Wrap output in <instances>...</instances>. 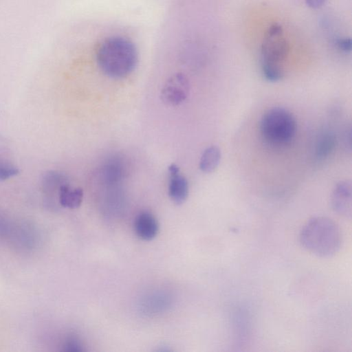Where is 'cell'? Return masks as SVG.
<instances>
[{
    "mask_svg": "<svg viewBox=\"0 0 352 352\" xmlns=\"http://www.w3.org/2000/svg\"><path fill=\"white\" fill-rule=\"evenodd\" d=\"M220 160L221 151L219 147L210 146L204 150L201 156L199 168L204 173H211L217 168Z\"/></svg>",
    "mask_w": 352,
    "mask_h": 352,
    "instance_id": "30bf717a",
    "label": "cell"
},
{
    "mask_svg": "<svg viewBox=\"0 0 352 352\" xmlns=\"http://www.w3.org/2000/svg\"><path fill=\"white\" fill-rule=\"evenodd\" d=\"M96 59L104 74L111 78H122L135 68L138 52L130 40L122 36H113L100 45Z\"/></svg>",
    "mask_w": 352,
    "mask_h": 352,
    "instance_id": "7a4b0ae2",
    "label": "cell"
},
{
    "mask_svg": "<svg viewBox=\"0 0 352 352\" xmlns=\"http://www.w3.org/2000/svg\"><path fill=\"white\" fill-rule=\"evenodd\" d=\"M126 171L123 161L118 157L109 160L104 166L103 176L106 182L115 183L120 181Z\"/></svg>",
    "mask_w": 352,
    "mask_h": 352,
    "instance_id": "8fae6325",
    "label": "cell"
},
{
    "mask_svg": "<svg viewBox=\"0 0 352 352\" xmlns=\"http://www.w3.org/2000/svg\"><path fill=\"white\" fill-rule=\"evenodd\" d=\"M19 173V169L10 164L0 162V179H6Z\"/></svg>",
    "mask_w": 352,
    "mask_h": 352,
    "instance_id": "4fadbf2b",
    "label": "cell"
},
{
    "mask_svg": "<svg viewBox=\"0 0 352 352\" xmlns=\"http://www.w3.org/2000/svg\"><path fill=\"white\" fill-rule=\"evenodd\" d=\"M134 230L136 235L142 240L150 241L154 239L159 231L156 218L148 212H142L135 218Z\"/></svg>",
    "mask_w": 352,
    "mask_h": 352,
    "instance_id": "ba28073f",
    "label": "cell"
},
{
    "mask_svg": "<svg viewBox=\"0 0 352 352\" xmlns=\"http://www.w3.org/2000/svg\"><path fill=\"white\" fill-rule=\"evenodd\" d=\"M326 0H305L307 6L313 9H317L323 6Z\"/></svg>",
    "mask_w": 352,
    "mask_h": 352,
    "instance_id": "2e32d148",
    "label": "cell"
},
{
    "mask_svg": "<svg viewBox=\"0 0 352 352\" xmlns=\"http://www.w3.org/2000/svg\"><path fill=\"white\" fill-rule=\"evenodd\" d=\"M296 131V122L287 109L274 107L261 117L260 132L265 141L272 145H285L291 142Z\"/></svg>",
    "mask_w": 352,
    "mask_h": 352,
    "instance_id": "3957f363",
    "label": "cell"
},
{
    "mask_svg": "<svg viewBox=\"0 0 352 352\" xmlns=\"http://www.w3.org/2000/svg\"><path fill=\"white\" fill-rule=\"evenodd\" d=\"M83 191L80 188H72L68 184H64L59 188V202L63 207L76 208L82 201Z\"/></svg>",
    "mask_w": 352,
    "mask_h": 352,
    "instance_id": "9c48e42d",
    "label": "cell"
},
{
    "mask_svg": "<svg viewBox=\"0 0 352 352\" xmlns=\"http://www.w3.org/2000/svg\"><path fill=\"white\" fill-rule=\"evenodd\" d=\"M336 142V138L333 132L327 131L322 133L316 142V157L319 159L327 157L334 149Z\"/></svg>",
    "mask_w": 352,
    "mask_h": 352,
    "instance_id": "7c38bea8",
    "label": "cell"
},
{
    "mask_svg": "<svg viewBox=\"0 0 352 352\" xmlns=\"http://www.w3.org/2000/svg\"><path fill=\"white\" fill-rule=\"evenodd\" d=\"M190 83L188 78L182 73H176L165 82L160 92L164 103L169 106H177L188 98Z\"/></svg>",
    "mask_w": 352,
    "mask_h": 352,
    "instance_id": "5b68a950",
    "label": "cell"
},
{
    "mask_svg": "<svg viewBox=\"0 0 352 352\" xmlns=\"http://www.w3.org/2000/svg\"><path fill=\"white\" fill-rule=\"evenodd\" d=\"M300 243L309 252L319 257H329L341 246L342 235L338 225L326 217L309 219L302 228Z\"/></svg>",
    "mask_w": 352,
    "mask_h": 352,
    "instance_id": "6da1fadb",
    "label": "cell"
},
{
    "mask_svg": "<svg viewBox=\"0 0 352 352\" xmlns=\"http://www.w3.org/2000/svg\"><path fill=\"white\" fill-rule=\"evenodd\" d=\"M170 175L168 195L177 204L184 203L188 195V184L184 176L180 174L179 167L172 164L168 166Z\"/></svg>",
    "mask_w": 352,
    "mask_h": 352,
    "instance_id": "52a82bcc",
    "label": "cell"
},
{
    "mask_svg": "<svg viewBox=\"0 0 352 352\" xmlns=\"http://www.w3.org/2000/svg\"><path fill=\"white\" fill-rule=\"evenodd\" d=\"M351 185L348 181H341L335 186L331 197L333 210L345 217L351 216Z\"/></svg>",
    "mask_w": 352,
    "mask_h": 352,
    "instance_id": "8992f818",
    "label": "cell"
},
{
    "mask_svg": "<svg viewBox=\"0 0 352 352\" xmlns=\"http://www.w3.org/2000/svg\"><path fill=\"white\" fill-rule=\"evenodd\" d=\"M65 350L68 351H82V346L79 342L76 339H72L67 342Z\"/></svg>",
    "mask_w": 352,
    "mask_h": 352,
    "instance_id": "9a60e30c",
    "label": "cell"
},
{
    "mask_svg": "<svg viewBox=\"0 0 352 352\" xmlns=\"http://www.w3.org/2000/svg\"><path fill=\"white\" fill-rule=\"evenodd\" d=\"M336 45L339 50L344 52H350L351 50V38H340L336 41Z\"/></svg>",
    "mask_w": 352,
    "mask_h": 352,
    "instance_id": "5bb4252c",
    "label": "cell"
},
{
    "mask_svg": "<svg viewBox=\"0 0 352 352\" xmlns=\"http://www.w3.org/2000/svg\"><path fill=\"white\" fill-rule=\"evenodd\" d=\"M289 50V43L281 25H272L265 33L261 43V68L283 70V63Z\"/></svg>",
    "mask_w": 352,
    "mask_h": 352,
    "instance_id": "277c9868",
    "label": "cell"
}]
</instances>
